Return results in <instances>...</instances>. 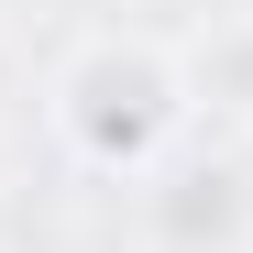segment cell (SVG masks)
I'll return each instance as SVG.
<instances>
[{
	"label": "cell",
	"instance_id": "8992f818",
	"mask_svg": "<svg viewBox=\"0 0 253 253\" xmlns=\"http://www.w3.org/2000/svg\"><path fill=\"white\" fill-rule=\"evenodd\" d=\"M242 253H253V242H242Z\"/></svg>",
	"mask_w": 253,
	"mask_h": 253
},
{
	"label": "cell",
	"instance_id": "7a4b0ae2",
	"mask_svg": "<svg viewBox=\"0 0 253 253\" xmlns=\"http://www.w3.org/2000/svg\"><path fill=\"white\" fill-rule=\"evenodd\" d=\"M143 220L165 253H242L253 242V176H242V154H176L165 176L143 187Z\"/></svg>",
	"mask_w": 253,
	"mask_h": 253
},
{
	"label": "cell",
	"instance_id": "277c9868",
	"mask_svg": "<svg viewBox=\"0 0 253 253\" xmlns=\"http://www.w3.org/2000/svg\"><path fill=\"white\" fill-rule=\"evenodd\" d=\"M22 88V55H11V33H0V99H11Z\"/></svg>",
	"mask_w": 253,
	"mask_h": 253
},
{
	"label": "cell",
	"instance_id": "3957f363",
	"mask_svg": "<svg viewBox=\"0 0 253 253\" xmlns=\"http://www.w3.org/2000/svg\"><path fill=\"white\" fill-rule=\"evenodd\" d=\"M187 88H198V110H220L231 132H253V11L209 22L187 44Z\"/></svg>",
	"mask_w": 253,
	"mask_h": 253
},
{
	"label": "cell",
	"instance_id": "5b68a950",
	"mask_svg": "<svg viewBox=\"0 0 253 253\" xmlns=\"http://www.w3.org/2000/svg\"><path fill=\"white\" fill-rule=\"evenodd\" d=\"M231 154H242V176H253V132H242V143H231Z\"/></svg>",
	"mask_w": 253,
	"mask_h": 253
},
{
	"label": "cell",
	"instance_id": "6da1fadb",
	"mask_svg": "<svg viewBox=\"0 0 253 253\" xmlns=\"http://www.w3.org/2000/svg\"><path fill=\"white\" fill-rule=\"evenodd\" d=\"M44 121L88 176H165L187 154V121H198L187 44H165V33H88L44 77Z\"/></svg>",
	"mask_w": 253,
	"mask_h": 253
}]
</instances>
